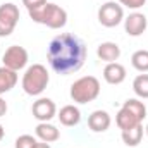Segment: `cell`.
<instances>
[{
  "label": "cell",
  "instance_id": "obj_21",
  "mask_svg": "<svg viewBox=\"0 0 148 148\" xmlns=\"http://www.w3.org/2000/svg\"><path fill=\"white\" fill-rule=\"evenodd\" d=\"M38 141L31 136V134H23L16 140V148H35Z\"/></svg>",
  "mask_w": 148,
  "mask_h": 148
},
{
  "label": "cell",
  "instance_id": "obj_11",
  "mask_svg": "<svg viewBox=\"0 0 148 148\" xmlns=\"http://www.w3.org/2000/svg\"><path fill=\"white\" fill-rule=\"evenodd\" d=\"M97 55H98L100 60H103L107 64L109 62H117L119 57H121V47L114 41H103V43L98 45Z\"/></svg>",
  "mask_w": 148,
  "mask_h": 148
},
{
  "label": "cell",
  "instance_id": "obj_24",
  "mask_svg": "<svg viewBox=\"0 0 148 148\" xmlns=\"http://www.w3.org/2000/svg\"><path fill=\"white\" fill-rule=\"evenodd\" d=\"M7 114V102L0 97V117H3Z\"/></svg>",
  "mask_w": 148,
  "mask_h": 148
},
{
  "label": "cell",
  "instance_id": "obj_19",
  "mask_svg": "<svg viewBox=\"0 0 148 148\" xmlns=\"http://www.w3.org/2000/svg\"><path fill=\"white\" fill-rule=\"evenodd\" d=\"M131 64L136 71L148 73V50H136L131 55Z\"/></svg>",
  "mask_w": 148,
  "mask_h": 148
},
{
  "label": "cell",
  "instance_id": "obj_9",
  "mask_svg": "<svg viewBox=\"0 0 148 148\" xmlns=\"http://www.w3.org/2000/svg\"><path fill=\"white\" fill-rule=\"evenodd\" d=\"M124 28H126V33L129 36H140L147 31L148 28V19L145 14L141 12H133L129 14L126 19H124Z\"/></svg>",
  "mask_w": 148,
  "mask_h": 148
},
{
  "label": "cell",
  "instance_id": "obj_20",
  "mask_svg": "<svg viewBox=\"0 0 148 148\" xmlns=\"http://www.w3.org/2000/svg\"><path fill=\"white\" fill-rule=\"evenodd\" d=\"M133 91L140 98H148V74H140L133 81Z\"/></svg>",
  "mask_w": 148,
  "mask_h": 148
},
{
  "label": "cell",
  "instance_id": "obj_14",
  "mask_svg": "<svg viewBox=\"0 0 148 148\" xmlns=\"http://www.w3.org/2000/svg\"><path fill=\"white\" fill-rule=\"evenodd\" d=\"M35 133H36L38 138L41 141H45V143H53V141H57L60 138L59 129L53 124H48V122H40L35 127Z\"/></svg>",
  "mask_w": 148,
  "mask_h": 148
},
{
  "label": "cell",
  "instance_id": "obj_25",
  "mask_svg": "<svg viewBox=\"0 0 148 148\" xmlns=\"http://www.w3.org/2000/svg\"><path fill=\"white\" fill-rule=\"evenodd\" d=\"M35 148H50V145H48V143H45V141H41V143H36Z\"/></svg>",
  "mask_w": 148,
  "mask_h": 148
},
{
  "label": "cell",
  "instance_id": "obj_12",
  "mask_svg": "<svg viewBox=\"0 0 148 148\" xmlns=\"http://www.w3.org/2000/svg\"><path fill=\"white\" fill-rule=\"evenodd\" d=\"M103 79L109 84H121L126 79V67L119 62H109L103 69Z\"/></svg>",
  "mask_w": 148,
  "mask_h": 148
},
{
  "label": "cell",
  "instance_id": "obj_4",
  "mask_svg": "<svg viewBox=\"0 0 148 148\" xmlns=\"http://www.w3.org/2000/svg\"><path fill=\"white\" fill-rule=\"evenodd\" d=\"M100 95V81L95 76H83L71 84V98L76 103H90Z\"/></svg>",
  "mask_w": 148,
  "mask_h": 148
},
{
  "label": "cell",
  "instance_id": "obj_26",
  "mask_svg": "<svg viewBox=\"0 0 148 148\" xmlns=\"http://www.w3.org/2000/svg\"><path fill=\"white\" fill-rule=\"evenodd\" d=\"M5 136V129H3V126L0 124V141H2V138Z\"/></svg>",
  "mask_w": 148,
  "mask_h": 148
},
{
  "label": "cell",
  "instance_id": "obj_15",
  "mask_svg": "<svg viewBox=\"0 0 148 148\" xmlns=\"http://www.w3.org/2000/svg\"><path fill=\"white\" fill-rule=\"evenodd\" d=\"M16 84H17V73L2 66L0 67V95L10 91Z\"/></svg>",
  "mask_w": 148,
  "mask_h": 148
},
{
  "label": "cell",
  "instance_id": "obj_8",
  "mask_svg": "<svg viewBox=\"0 0 148 148\" xmlns=\"http://www.w3.org/2000/svg\"><path fill=\"white\" fill-rule=\"evenodd\" d=\"M31 112H33V117L36 121H40V122H48L50 119L55 117L57 107H55L53 100H50V98H38L36 102L33 103V107H31Z\"/></svg>",
  "mask_w": 148,
  "mask_h": 148
},
{
  "label": "cell",
  "instance_id": "obj_6",
  "mask_svg": "<svg viewBox=\"0 0 148 148\" xmlns=\"http://www.w3.org/2000/svg\"><path fill=\"white\" fill-rule=\"evenodd\" d=\"M98 21L105 28H115L124 21V9L121 3L107 2L98 9Z\"/></svg>",
  "mask_w": 148,
  "mask_h": 148
},
{
  "label": "cell",
  "instance_id": "obj_7",
  "mask_svg": "<svg viewBox=\"0 0 148 148\" xmlns=\"http://www.w3.org/2000/svg\"><path fill=\"white\" fill-rule=\"evenodd\" d=\"M2 62H3L5 67L17 73L19 69L26 67V64H28V50L24 47H19V45H10L5 50V53L2 57Z\"/></svg>",
  "mask_w": 148,
  "mask_h": 148
},
{
  "label": "cell",
  "instance_id": "obj_5",
  "mask_svg": "<svg viewBox=\"0 0 148 148\" xmlns=\"http://www.w3.org/2000/svg\"><path fill=\"white\" fill-rule=\"evenodd\" d=\"M19 7L14 5L12 2L2 3L0 5V36L5 38L12 35V31L16 29L17 23H19Z\"/></svg>",
  "mask_w": 148,
  "mask_h": 148
},
{
  "label": "cell",
  "instance_id": "obj_27",
  "mask_svg": "<svg viewBox=\"0 0 148 148\" xmlns=\"http://www.w3.org/2000/svg\"><path fill=\"white\" fill-rule=\"evenodd\" d=\"M147 134H148V126H147Z\"/></svg>",
  "mask_w": 148,
  "mask_h": 148
},
{
  "label": "cell",
  "instance_id": "obj_3",
  "mask_svg": "<svg viewBox=\"0 0 148 148\" xmlns=\"http://www.w3.org/2000/svg\"><path fill=\"white\" fill-rule=\"evenodd\" d=\"M48 81H50V76H48L47 67L43 64H33L26 69L21 84H23V90H24L26 95L38 97L45 91Z\"/></svg>",
  "mask_w": 148,
  "mask_h": 148
},
{
  "label": "cell",
  "instance_id": "obj_23",
  "mask_svg": "<svg viewBox=\"0 0 148 148\" xmlns=\"http://www.w3.org/2000/svg\"><path fill=\"white\" fill-rule=\"evenodd\" d=\"M23 3L26 5V9H28V10H33V9H38V7L45 5V3H47V0H23Z\"/></svg>",
  "mask_w": 148,
  "mask_h": 148
},
{
  "label": "cell",
  "instance_id": "obj_22",
  "mask_svg": "<svg viewBox=\"0 0 148 148\" xmlns=\"http://www.w3.org/2000/svg\"><path fill=\"white\" fill-rule=\"evenodd\" d=\"M145 2L147 0H119V3L127 7V9H140V7L145 5Z\"/></svg>",
  "mask_w": 148,
  "mask_h": 148
},
{
  "label": "cell",
  "instance_id": "obj_17",
  "mask_svg": "<svg viewBox=\"0 0 148 148\" xmlns=\"http://www.w3.org/2000/svg\"><path fill=\"white\" fill-rule=\"evenodd\" d=\"M141 138H143V126L138 124L131 129H126L122 131V141L127 145V147H138L141 143Z\"/></svg>",
  "mask_w": 148,
  "mask_h": 148
},
{
  "label": "cell",
  "instance_id": "obj_2",
  "mask_svg": "<svg viewBox=\"0 0 148 148\" xmlns=\"http://www.w3.org/2000/svg\"><path fill=\"white\" fill-rule=\"evenodd\" d=\"M29 12V17L38 23V24H43L50 29H60L66 26L67 23V12L57 5V3H45L38 9H33V10H28Z\"/></svg>",
  "mask_w": 148,
  "mask_h": 148
},
{
  "label": "cell",
  "instance_id": "obj_18",
  "mask_svg": "<svg viewBox=\"0 0 148 148\" xmlns=\"http://www.w3.org/2000/svg\"><path fill=\"white\" fill-rule=\"evenodd\" d=\"M122 107H124V109H127L133 115H136L141 122H143V119L147 117V107H145V103H143V102H140L138 98H129V100H126Z\"/></svg>",
  "mask_w": 148,
  "mask_h": 148
},
{
  "label": "cell",
  "instance_id": "obj_16",
  "mask_svg": "<svg viewBox=\"0 0 148 148\" xmlns=\"http://www.w3.org/2000/svg\"><path fill=\"white\" fill-rule=\"evenodd\" d=\"M115 124L119 126V129L126 131V129H131V127H134V126L141 124V121H140L136 115H133L127 109L121 107V110L117 112V115H115Z\"/></svg>",
  "mask_w": 148,
  "mask_h": 148
},
{
  "label": "cell",
  "instance_id": "obj_1",
  "mask_svg": "<svg viewBox=\"0 0 148 148\" xmlns=\"http://www.w3.org/2000/svg\"><path fill=\"white\" fill-rule=\"evenodd\" d=\"M47 59L57 74H73L79 71L86 60V45L71 33H60L50 41Z\"/></svg>",
  "mask_w": 148,
  "mask_h": 148
},
{
  "label": "cell",
  "instance_id": "obj_10",
  "mask_svg": "<svg viewBox=\"0 0 148 148\" xmlns=\"http://www.w3.org/2000/svg\"><path fill=\"white\" fill-rule=\"evenodd\" d=\"M110 115H109V112L105 110H95L90 114V117H88V126H90V129L93 131V133H103V131H107L109 127H110Z\"/></svg>",
  "mask_w": 148,
  "mask_h": 148
},
{
  "label": "cell",
  "instance_id": "obj_13",
  "mask_svg": "<svg viewBox=\"0 0 148 148\" xmlns=\"http://www.w3.org/2000/svg\"><path fill=\"white\" fill-rule=\"evenodd\" d=\"M59 121H60V124H64V126H67V127H73L76 124H79V121H81V112L77 107H74V105H64L60 112H59Z\"/></svg>",
  "mask_w": 148,
  "mask_h": 148
}]
</instances>
